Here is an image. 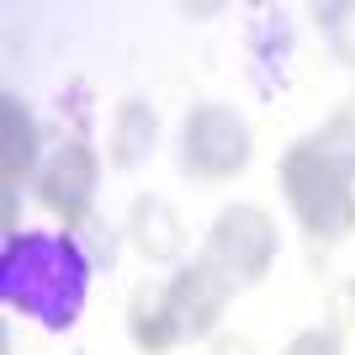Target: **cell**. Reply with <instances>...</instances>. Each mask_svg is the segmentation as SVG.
I'll return each instance as SVG.
<instances>
[{"mask_svg": "<svg viewBox=\"0 0 355 355\" xmlns=\"http://www.w3.org/2000/svg\"><path fill=\"white\" fill-rule=\"evenodd\" d=\"M0 297L32 324L64 329L80 324L90 297V260L69 234H11L0 254Z\"/></svg>", "mask_w": 355, "mask_h": 355, "instance_id": "1", "label": "cell"}, {"mask_svg": "<svg viewBox=\"0 0 355 355\" xmlns=\"http://www.w3.org/2000/svg\"><path fill=\"white\" fill-rule=\"evenodd\" d=\"M282 191H286V207L297 212V223L308 228L313 239L324 244H340L345 234L355 228V191H350V175L334 170V164L318 154V148L302 138L282 154Z\"/></svg>", "mask_w": 355, "mask_h": 355, "instance_id": "2", "label": "cell"}, {"mask_svg": "<svg viewBox=\"0 0 355 355\" xmlns=\"http://www.w3.org/2000/svg\"><path fill=\"white\" fill-rule=\"evenodd\" d=\"M250 164V128L234 106H191V117L180 128V170L191 180H234L239 170Z\"/></svg>", "mask_w": 355, "mask_h": 355, "instance_id": "3", "label": "cell"}, {"mask_svg": "<svg viewBox=\"0 0 355 355\" xmlns=\"http://www.w3.org/2000/svg\"><path fill=\"white\" fill-rule=\"evenodd\" d=\"M202 260L212 270H223L228 282H260L270 270V260H276V223H270V212L254 207V202H239V207L218 212Z\"/></svg>", "mask_w": 355, "mask_h": 355, "instance_id": "4", "label": "cell"}, {"mask_svg": "<svg viewBox=\"0 0 355 355\" xmlns=\"http://www.w3.org/2000/svg\"><path fill=\"white\" fill-rule=\"evenodd\" d=\"M96 186H101V159L90 154V144L69 138L64 148L48 154V164L37 170V196L43 207L64 223H85L90 202H96Z\"/></svg>", "mask_w": 355, "mask_h": 355, "instance_id": "5", "label": "cell"}, {"mask_svg": "<svg viewBox=\"0 0 355 355\" xmlns=\"http://www.w3.org/2000/svg\"><path fill=\"white\" fill-rule=\"evenodd\" d=\"M164 292H170V313H175L180 345H186V340H207L218 329L223 308L234 297V282L223 270H212L207 260H191V266L175 270V282H164Z\"/></svg>", "mask_w": 355, "mask_h": 355, "instance_id": "6", "label": "cell"}, {"mask_svg": "<svg viewBox=\"0 0 355 355\" xmlns=\"http://www.w3.org/2000/svg\"><path fill=\"white\" fill-rule=\"evenodd\" d=\"M128 239H133V250L144 254V260L164 266V260H175V254L186 250V223L175 218L170 202H159V196H138L133 212H128Z\"/></svg>", "mask_w": 355, "mask_h": 355, "instance_id": "7", "label": "cell"}, {"mask_svg": "<svg viewBox=\"0 0 355 355\" xmlns=\"http://www.w3.org/2000/svg\"><path fill=\"white\" fill-rule=\"evenodd\" d=\"M128 334L144 355H170L180 345L175 313H170V292L164 286H138L128 302Z\"/></svg>", "mask_w": 355, "mask_h": 355, "instance_id": "8", "label": "cell"}, {"mask_svg": "<svg viewBox=\"0 0 355 355\" xmlns=\"http://www.w3.org/2000/svg\"><path fill=\"white\" fill-rule=\"evenodd\" d=\"M0 144H6L0 148V175H6V186H21L37 164V128H32L27 106L16 96L0 101Z\"/></svg>", "mask_w": 355, "mask_h": 355, "instance_id": "9", "label": "cell"}, {"mask_svg": "<svg viewBox=\"0 0 355 355\" xmlns=\"http://www.w3.org/2000/svg\"><path fill=\"white\" fill-rule=\"evenodd\" d=\"M154 138H159V117H154L144 101H122L117 122H112V164H117V170L138 164L148 148H154Z\"/></svg>", "mask_w": 355, "mask_h": 355, "instance_id": "10", "label": "cell"}, {"mask_svg": "<svg viewBox=\"0 0 355 355\" xmlns=\"http://www.w3.org/2000/svg\"><path fill=\"white\" fill-rule=\"evenodd\" d=\"M308 144L318 148V154H324L334 170H345V175L355 180V96H350V101H345L340 112L324 122V128H318V133L308 138Z\"/></svg>", "mask_w": 355, "mask_h": 355, "instance_id": "11", "label": "cell"}, {"mask_svg": "<svg viewBox=\"0 0 355 355\" xmlns=\"http://www.w3.org/2000/svg\"><path fill=\"white\" fill-rule=\"evenodd\" d=\"M313 21L324 32V43L334 48V59L345 69H355V0H324V6H313Z\"/></svg>", "mask_w": 355, "mask_h": 355, "instance_id": "12", "label": "cell"}, {"mask_svg": "<svg viewBox=\"0 0 355 355\" xmlns=\"http://www.w3.org/2000/svg\"><path fill=\"white\" fill-rule=\"evenodd\" d=\"M286 355H334V340L313 329V334H297V340L286 345Z\"/></svg>", "mask_w": 355, "mask_h": 355, "instance_id": "13", "label": "cell"}, {"mask_svg": "<svg viewBox=\"0 0 355 355\" xmlns=\"http://www.w3.org/2000/svg\"><path fill=\"white\" fill-rule=\"evenodd\" d=\"M212 355H260V350H254V340H244V334H228V340H218Z\"/></svg>", "mask_w": 355, "mask_h": 355, "instance_id": "14", "label": "cell"}, {"mask_svg": "<svg viewBox=\"0 0 355 355\" xmlns=\"http://www.w3.org/2000/svg\"><path fill=\"white\" fill-rule=\"evenodd\" d=\"M350 297H355V292H350Z\"/></svg>", "mask_w": 355, "mask_h": 355, "instance_id": "15", "label": "cell"}]
</instances>
